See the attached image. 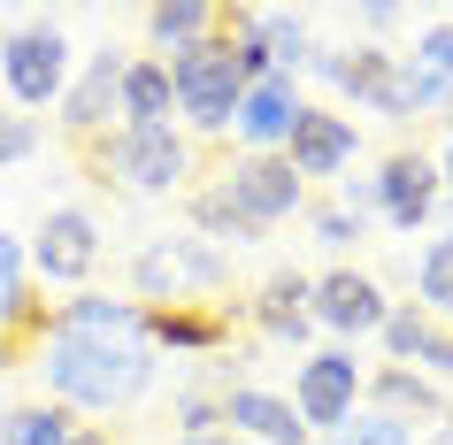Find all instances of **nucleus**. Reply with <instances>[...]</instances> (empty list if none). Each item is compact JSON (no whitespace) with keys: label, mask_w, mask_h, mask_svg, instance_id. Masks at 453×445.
<instances>
[{"label":"nucleus","mask_w":453,"mask_h":445,"mask_svg":"<svg viewBox=\"0 0 453 445\" xmlns=\"http://www.w3.org/2000/svg\"><path fill=\"white\" fill-rule=\"evenodd\" d=\"M407 116H453V85L400 62V123H407Z\"/></svg>","instance_id":"obj_30"},{"label":"nucleus","mask_w":453,"mask_h":445,"mask_svg":"<svg viewBox=\"0 0 453 445\" xmlns=\"http://www.w3.org/2000/svg\"><path fill=\"white\" fill-rule=\"evenodd\" d=\"M208 430H223V392L215 384H185L177 392V438H208Z\"/></svg>","instance_id":"obj_31"},{"label":"nucleus","mask_w":453,"mask_h":445,"mask_svg":"<svg viewBox=\"0 0 453 445\" xmlns=\"http://www.w3.org/2000/svg\"><path fill=\"white\" fill-rule=\"evenodd\" d=\"M116 123H131V131H154V123H177V93H169V62H154V54H131V62H123Z\"/></svg>","instance_id":"obj_23"},{"label":"nucleus","mask_w":453,"mask_h":445,"mask_svg":"<svg viewBox=\"0 0 453 445\" xmlns=\"http://www.w3.org/2000/svg\"><path fill=\"white\" fill-rule=\"evenodd\" d=\"M308 269H269L262 277V292L239 307L246 323L262 330V338H277V346H300V338H315V323H308Z\"/></svg>","instance_id":"obj_19"},{"label":"nucleus","mask_w":453,"mask_h":445,"mask_svg":"<svg viewBox=\"0 0 453 445\" xmlns=\"http://www.w3.org/2000/svg\"><path fill=\"white\" fill-rule=\"evenodd\" d=\"M108 254V231H100L93 208H47L39 238H31V277L54 284V292H93V269Z\"/></svg>","instance_id":"obj_7"},{"label":"nucleus","mask_w":453,"mask_h":445,"mask_svg":"<svg viewBox=\"0 0 453 445\" xmlns=\"http://www.w3.org/2000/svg\"><path fill=\"white\" fill-rule=\"evenodd\" d=\"M123 300H139V307L185 300V292H177V246H169V238H154V246L131 254V292H123Z\"/></svg>","instance_id":"obj_27"},{"label":"nucleus","mask_w":453,"mask_h":445,"mask_svg":"<svg viewBox=\"0 0 453 445\" xmlns=\"http://www.w3.org/2000/svg\"><path fill=\"white\" fill-rule=\"evenodd\" d=\"M185 215H192V238L231 254V246H254V238L300 223L308 215V185L285 169V154H239L223 177L185 192Z\"/></svg>","instance_id":"obj_2"},{"label":"nucleus","mask_w":453,"mask_h":445,"mask_svg":"<svg viewBox=\"0 0 453 445\" xmlns=\"http://www.w3.org/2000/svg\"><path fill=\"white\" fill-rule=\"evenodd\" d=\"M47 330L70 338H146V307L123 292H70L62 307H47Z\"/></svg>","instance_id":"obj_21"},{"label":"nucleus","mask_w":453,"mask_h":445,"mask_svg":"<svg viewBox=\"0 0 453 445\" xmlns=\"http://www.w3.org/2000/svg\"><path fill=\"white\" fill-rule=\"evenodd\" d=\"M423 445H453V415H446V422H438V430H430V438H423Z\"/></svg>","instance_id":"obj_39"},{"label":"nucleus","mask_w":453,"mask_h":445,"mask_svg":"<svg viewBox=\"0 0 453 445\" xmlns=\"http://www.w3.org/2000/svg\"><path fill=\"white\" fill-rule=\"evenodd\" d=\"M70 445H116V430H108V422H77Z\"/></svg>","instance_id":"obj_37"},{"label":"nucleus","mask_w":453,"mask_h":445,"mask_svg":"<svg viewBox=\"0 0 453 445\" xmlns=\"http://www.w3.org/2000/svg\"><path fill=\"white\" fill-rule=\"evenodd\" d=\"M8 369H16V346H0V376H8Z\"/></svg>","instance_id":"obj_40"},{"label":"nucleus","mask_w":453,"mask_h":445,"mask_svg":"<svg viewBox=\"0 0 453 445\" xmlns=\"http://www.w3.org/2000/svg\"><path fill=\"white\" fill-rule=\"evenodd\" d=\"M39 139H47V131H39L31 116H8V108H0V169H8V162H31Z\"/></svg>","instance_id":"obj_34"},{"label":"nucleus","mask_w":453,"mask_h":445,"mask_svg":"<svg viewBox=\"0 0 453 445\" xmlns=\"http://www.w3.org/2000/svg\"><path fill=\"white\" fill-rule=\"evenodd\" d=\"M300 116H308V85H300V77H262V85L239 93L231 139H239V154H285V139H292Z\"/></svg>","instance_id":"obj_13"},{"label":"nucleus","mask_w":453,"mask_h":445,"mask_svg":"<svg viewBox=\"0 0 453 445\" xmlns=\"http://www.w3.org/2000/svg\"><path fill=\"white\" fill-rule=\"evenodd\" d=\"M338 208L354 215V223H377V169H346L338 177Z\"/></svg>","instance_id":"obj_33"},{"label":"nucleus","mask_w":453,"mask_h":445,"mask_svg":"<svg viewBox=\"0 0 453 445\" xmlns=\"http://www.w3.org/2000/svg\"><path fill=\"white\" fill-rule=\"evenodd\" d=\"M354 162H361V123L346 108H315L308 100V116L292 123V139H285V169L300 185H338Z\"/></svg>","instance_id":"obj_10"},{"label":"nucleus","mask_w":453,"mask_h":445,"mask_svg":"<svg viewBox=\"0 0 453 445\" xmlns=\"http://www.w3.org/2000/svg\"><path fill=\"white\" fill-rule=\"evenodd\" d=\"M407 269H415V307H423V315H438V323L453 330V231L423 238Z\"/></svg>","instance_id":"obj_24"},{"label":"nucleus","mask_w":453,"mask_h":445,"mask_svg":"<svg viewBox=\"0 0 453 445\" xmlns=\"http://www.w3.org/2000/svg\"><path fill=\"white\" fill-rule=\"evenodd\" d=\"M231 323L239 315L215 300H169V307H146V346L169 353V361H208V353H223Z\"/></svg>","instance_id":"obj_14"},{"label":"nucleus","mask_w":453,"mask_h":445,"mask_svg":"<svg viewBox=\"0 0 453 445\" xmlns=\"http://www.w3.org/2000/svg\"><path fill=\"white\" fill-rule=\"evenodd\" d=\"M361 384H369V369H361V353L354 346H315L308 361H292V384H285V399H292V415H300V430H346V422L361 415Z\"/></svg>","instance_id":"obj_5"},{"label":"nucleus","mask_w":453,"mask_h":445,"mask_svg":"<svg viewBox=\"0 0 453 445\" xmlns=\"http://www.w3.org/2000/svg\"><path fill=\"white\" fill-rule=\"evenodd\" d=\"M377 346H384L392 369H415V376H430V384H446V376H453V330L438 323V315H423L415 300H392Z\"/></svg>","instance_id":"obj_15"},{"label":"nucleus","mask_w":453,"mask_h":445,"mask_svg":"<svg viewBox=\"0 0 453 445\" xmlns=\"http://www.w3.org/2000/svg\"><path fill=\"white\" fill-rule=\"evenodd\" d=\"M400 62H407V70H423V77H446V85H453V24H446V16H430Z\"/></svg>","instance_id":"obj_29"},{"label":"nucleus","mask_w":453,"mask_h":445,"mask_svg":"<svg viewBox=\"0 0 453 445\" xmlns=\"http://www.w3.org/2000/svg\"><path fill=\"white\" fill-rule=\"evenodd\" d=\"M438 208H453V139H446V154H438Z\"/></svg>","instance_id":"obj_36"},{"label":"nucleus","mask_w":453,"mask_h":445,"mask_svg":"<svg viewBox=\"0 0 453 445\" xmlns=\"http://www.w3.org/2000/svg\"><path fill=\"white\" fill-rule=\"evenodd\" d=\"M384 315H392V292H384L369 269H354V261H338V269H323V277L308 284V323H315V330H331L338 346L377 338Z\"/></svg>","instance_id":"obj_8"},{"label":"nucleus","mask_w":453,"mask_h":445,"mask_svg":"<svg viewBox=\"0 0 453 445\" xmlns=\"http://www.w3.org/2000/svg\"><path fill=\"white\" fill-rule=\"evenodd\" d=\"M300 223L315 231V246H323V254H346V246H361V238H369V223H354L338 200H308V215H300Z\"/></svg>","instance_id":"obj_28"},{"label":"nucleus","mask_w":453,"mask_h":445,"mask_svg":"<svg viewBox=\"0 0 453 445\" xmlns=\"http://www.w3.org/2000/svg\"><path fill=\"white\" fill-rule=\"evenodd\" d=\"M47 338V300L31 277V246L0 231V346H39Z\"/></svg>","instance_id":"obj_17"},{"label":"nucleus","mask_w":453,"mask_h":445,"mask_svg":"<svg viewBox=\"0 0 453 445\" xmlns=\"http://www.w3.org/2000/svg\"><path fill=\"white\" fill-rule=\"evenodd\" d=\"M361 407H369V415H384V422H400V430H415V422H430V430H438V422L453 415L446 384H430V376H415V369H392V361H377V369H369Z\"/></svg>","instance_id":"obj_18"},{"label":"nucleus","mask_w":453,"mask_h":445,"mask_svg":"<svg viewBox=\"0 0 453 445\" xmlns=\"http://www.w3.org/2000/svg\"><path fill=\"white\" fill-rule=\"evenodd\" d=\"M85 162H93L100 177H116L123 192H139V200H169V192L200 185V146H192L177 123H154V131L116 123V131L85 139Z\"/></svg>","instance_id":"obj_3"},{"label":"nucleus","mask_w":453,"mask_h":445,"mask_svg":"<svg viewBox=\"0 0 453 445\" xmlns=\"http://www.w3.org/2000/svg\"><path fill=\"white\" fill-rule=\"evenodd\" d=\"M31 369H39L54 407H70V415H123V407H139L162 384V353L146 338H70V330H47L31 346Z\"/></svg>","instance_id":"obj_1"},{"label":"nucleus","mask_w":453,"mask_h":445,"mask_svg":"<svg viewBox=\"0 0 453 445\" xmlns=\"http://www.w3.org/2000/svg\"><path fill=\"white\" fill-rule=\"evenodd\" d=\"M70 31L62 24H16L8 39H0V85H8V100L24 108V116H39V108H54L62 100V85H70Z\"/></svg>","instance_id":"obj_6"},{"label":"nucleus","mask_w":453,"mask_h":445,"mask_svg":"<svg viewBox=\"0 0 453 445\" xmlns=\"http://www.w3.org/2000/svg\"><path fill=\"white\" fill-rule=\"evenodd\" d=\"M446 24H453V8H446Z\"/></svg>","instance_id":"obj_41"},{"label":"nucleus","mask_w":453,"mask_h":445,"mask_svg":"<svg viewBox=\"0 0 453 445\" xmlns=\"http://www.w3.org/2000/svg\"><path fill=\"white\" fill-rule=\"evenodd\" d=\"M215 392H223V430L231 438H246V445H315L277 384H215Z\"/></svg>","instance_id":"obj_16"},{"label":"nucleus","mask_w":453,"mask_h":445,"mask_svg":"<svg viewBox=\"0 0 453 445\" xmlns=\"http://www.w3.org/2000/svg\"><path fill=\"white\" fill-rule=\"evenodd\" d=\"M70 438H77V415L54 407V399H39V407H0V445H70Z\"/></svg>","instance_id":"obj_26"},{"label":"nucleus","mask_w":453,"mask_h":445,"mask_svg":"<svg viewBox=\"0 0 453 445\" xmlns=\"http://www.w3.org/2000/svg\"><path fill=\"white\" fill-rule=\"evenodd\" d=\"M123 62H131V54L100 47V54H85V62L70 70L62 100H54V123H62L70 139H100V131H116V93H123Z\"/></svg>","instance_id":"obj_11"},{"label":"nucleus","mask_w":453,"mask_h":445,"mask_svg":"<svg viewBox=\"0 0 453 445\" xmlns=\"http://www.w3.org/2000/svg\"><path fill=\"white\" fill-rule=\"evenodd\" d=\"M354 24L369 31V47H384V39L407 24V8H392V0H369V8H354Z\"/></svg>","instance_id":"obj_35"},{"label":"nucleus","mask_w":453,"mask_h":445,"mask_svg":"<svg viewBox=\"0 0 453 445\" xmlns=\"http://www.w3.org/2000/svg\"><path fill=\"white\" fill-rule=\"evenodd\" d=\"M177 445H246V438H231V430H208V438H177Z\"/></svg>","instance_id":"obj_38"},{"label":"nucleus","mask_w":453,"mask_h":445,"mask_svg":"<svg viewBox=\"0 0 453 445\" xmlns=\"http://www.w3.org/2000/svg\"><path fill=\"white\" fill-rule=\"evenodd\" d=\"M177 246V292L185 300H215V292H231V254L223 246H208V238H169Z\"/></svg>","instance_id":"obj_25"},{"label":"nucleus","mask_w":453,"mask_h":445,"mask_svg":"<svg viewBox=\"0 0 453 445\" xmlns=\"http://www.w3.org/2000/svg\"><path fill=\"white\" fill-rule=\"evenodd\" d=\"M139 24H146V54L154 62H177V54L208 47L215 31H223V8H208V0H154Z\"/></svg>","instance_id":"obj_22"},{"label":"nucleus","mask_w":453,"mask_h":445,"mask_svg":"<svg viewBox=\"0 0 453 445\" xmlns=\"http://www.w3.org/2000/svg\"><path fill=\"white\" fill-rule=\"evenodd\" d=\"M231 24L262 47V62H269L277 77H300V70H308L315 31H308V16H300V8H231Z\"/></svg>","instance_id":"obj_20"},{"label":"nucleus","mask_w":453,"mask_h":445,"mask_svg":"<svg viewBox=\"0 0 453 445\" xmlns=\"http://www.w3.org/2000/svg\"><path fill=\"white\" fill-rule=\"evenodd\" d=\"M169 93H177V131H185L192 146L200 139H231L246 77H239V62H231V47H223V31H215L208 47H192V54L169 62Z\"/></svg>","instance_id":"obj_4"},{"label":"nucleus","mask_w":453,"mask_h":445,"mask_svg":"<svg viewBox=\"0 0 453 445\" xmlns=\"http://www.w3.org/2000/svg\"><path fill=\"white\" fill-rule=\"evenodd\" d=\"M430 215H438V154H423V146L384 154L377 162V223H392V231H430Z\"/></svg>","instance_id":"obj_12"},{"label":"nucleus","mask_w":453,"mask_h":445,"mask_svg":"<svg viewBox=\"0 0 453 445\" xmlns=\"http://www.w3.org/2000/svg\"><path fill=\"white\" fill-rule=\"evenodd\" d=\"M308 77H323L331 93H346L361 116L400 123V54L392 47H315Z\"/></svg>","instance_id":"obj_9"},{"label":"nucleus","mask_w":453,"mask_h":445,"mask_svg":"<svg viewBox=\"0 0 453 445\" xmlns=\"http://www.w3.org/2000/svg\"><path fill=\"white\" fill-rule=\"evenodd\" d=\"M331 445H415V430H400V422H384V415L361 407L346 430H331Z\"/></svg>","instance_id":"obj_32"}]
</instances>
